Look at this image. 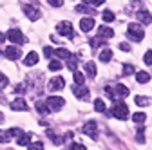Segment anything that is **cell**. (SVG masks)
<instances>
[{
  "instance_id": "6da1fadb",
  "label": "cell",
  "mask_w": 152,
  "mask_h": 150,
  "mask_svg": "<svg viewBox=\"0 0 152 150\" xmlns=\"http://www.w3.org/2000/svg\"><path fill=\"white\" fill-rule=\"evenodd\" d=\"M127 34H129V38H132L134 42H140V40H143V36H145V31H143V27L140 25V24H129L127 25Z\"/></svg>"
},
{
  "instance_id": "7a4b0ae2",
  "label": "cell",
  "mask_w": 152,
  "mask_h": 150,
  "mask_svg": "<svg viewBox=\"0 0 152 150\" xmlns=\"http://www.w3.org/2000/svg\"><path fill=\"white\" fill-rule=\"evenodd\" d=\"M112 116L118 118V119H127L129 118V108H127V105L121 103V101H116V105L112 107Z\"/></svg>"
},
{
  "instance_id": "3957f363",
  "label": "cell",
  "mask_w": 152,
  "mask_h": 150,
  "mask_svg": "<svg viewBox=\"0 0 152 150\" xmlns=\"http://www.w3.org/2000/svg\"><path fill=\"white\" fill-rule=\"evenodd\" d=\"M56 33L65 38H74V31H72V24L71 22H60L56 25Z\"/></svg>"
},
{
  "instance_id": "277c9868",
  "label": "cell",
  "mask_w": 152,
  "mask_h": 150,
  "mask_svg": "<svg viewBox=\"0 0 152 150\" xmlns=\"http://www.w3.org/2000/svg\"><path fill=\"white\" fill-rule=\"evenodd\" d=\"M45 103H47V108H49V110L56 112V110L64 108L65 100H64V98H60V96H51V98H47V100H45Z\"/></svg>"
},
{
  "instance_id": "5b68a950",
  "label": "cell",
  "mask_w": 152,
  "mask_h": 150,
  "mask_svg": "<svg viewBox=\"0 0 152 150\" xmlns=\"http://www.w3.org/2000/svg\"><path fill=\"white\" fill-rule=\"evenodd\" d=\"M6 36L9 38V42H13V44H16V45H22V44L27 42V38H26V36L18 31V29H9Z\"/></svg>"
},
{
  "instance_id": "8992f818",
  "label": "cell",
  "mask_w": 152,
  "mask_h": 150,
  "mask_svg": "<svg viewBox=\"0 0 152 150\" xmlns=\"http://www.w3.org/2000/svg\"><path fill=\"white\" fill-rule=\"evenodd\" d=\"M82 132L87 134V136L92 138V139H96V138H98V125H96V121H87V123L82 127Z\"/></svg>"
},
{
  "instance_id": "52a82bcc",
  "label": "cell",
  "mask_w": 152,
  "mask_h": 150,
  "mask_svg": "<svg viewBox=\"0 0 152 150\" xmlns=\"http://www.w3.org/2000/svg\"><path fill=\"white\" fill-rule=\"evenodd\" d=\"M49 90L51 92H56V90H62L64 87H65V80L62 78V76H56V78H53L51 82H49Z\"/></svg>"
},
{
  "instance_id": "ba28073f",
  "label": "cell",
  "mask_w": 152,
  "mask_h": 150,
  "mask_svg": "<svg viewBox=\"0 0 152 150\" xmlns=\"http://www.w3.org/2000/svg\"><path fill=\"white\" fill-rule=\"evenodd\" d=\"M24 13L27 15L29 20H38V18H40V9L33 7L31 4H26V6H24Z\"/></svg>"
},
{
  "instance_id": "9c48e42d",
  "label": "cell",
  "mask_w": 152,
  "mask_h": 150,
  "mask_svg": "<svg viewBox=\"0 0 152 150\" xmlns=\"http://www.w3.org/2000/svg\"><path fill=\"white\" fill-rule=\"evenodd\" d=\"M72 94L78 98V100H87L89 98V90L83 85H74L72 87Z\"/></svg>"
},
{
  "instance_id": "30bf717a",
  "label": "cell",
  "mask_w": 152,
  "mask_h": 150,
  "mask_svg": "<svg viewBox=\"0 0 152 150\" xmlns=\"http://www.w3.org/2000/svg\"><path fill=\"white\" fill-rule=\"evenodd\" d=\"M94 27V18H91V16H85V18H82V20H80V29L82 31H91Z\"/></svg>"
},
{
  "instance_id": "8fae6325",
  "label": "cell",
  "mask_w": 152,
  "mask_h": 150,
  "mask_svg": "<svg viewBox=\"0 0 152 150\" xmlns=\"http://www.w3.org/2000/svg\"><path fill=\"white\" fill-rule=\"evenodd\" d=\"M98 36H100V38H103V40H109V38H112V36H114V31L110 27H107V25H102L98 29Z\"/></svg>"
},
{
  "instance_id": "7c38bea8",
  "label": "cell",
  "mask_w": 152,
  "mask_h": 150,
  "mask_svg": "<svg viewBox=\"0 0 152 150\" xmlns=\"http://www.w3.org/2000/svg\"><path fill=\"white\" fill-rule=\"evenodd\" d=\"M114 96L116 98H127L129 96V87H125V85H116L114 87Z\"/></svg>"
},
{
  "instance_id": "4fadbf2b",
  "label": "cell",
  "mask_w": 152,
  "mask_h": 150,
  "mask_svg": "<svg viewBox=\"0 0 152 150\" xmlns=\"http://www.w3.org/2000/svg\"><path fill=\"white\" fill-rule=\"evenodd\" d=\"M24 63L27 65V67H33V65H36L38 63V52H34V51H31L26 58H24Z\"/></svg>"
},
{
  "instance_id": "5bb4252c",
  "label": "cell",
  "mask_w": 152,
  "mask_h": 150,
  "mask_svg": "<svg viewBox=\"0 0 152 150\" xmlns=\"http://www.w3.org/2000/svg\"><path fill=\"white\" fill-rule=\"evenodd\" d=\"M20 49H16V47H13V45H9L7 49H6V56H7V58L9 60H18V58H20Z\"/></svg>"
},
{
  "instance_id": "9a60e30c",
  "label": "cell",
  "mask_w": 152,
  "mask_h": 150,
  "mask_svg": "<svg viewBox=\"0 0 152 150\" xmlns=\"http://www.w3.org/2000/svg\"><path fill=\"white\" fill-rule=\"evenodd\" d=\"M11 108L13 110H27V103L24 98H16L13 103H11Z\"/></svg>"
},
{
  "instance_id": "2e32d148",
  "label": "cell",
  "mask_w": 152,
  "mask_h": 150,
  "mask_svg": "<svg viewBox=\"0 0 152 150\" xmlns=\"http://www.w3.org/2000/svg\"><path fill=\"white\" fill-rule=\"evenodd\" d=\"M138 20L143 22L145 25H148V24H152V15L148 11H138Z\"/></svg>"
},
{
  "instance_id": "e0dca14e",
  "label": "cell",
  "mask_w": 152,
  "mask_h": 150,
  "mask_svg": "<svg viewBox=\"0 0 152 150\" xmlns=\"http://www.w3.org/2000/svg\"><path fill=\"white\" fill-rule=\"evenodd\" d=\"M85 72L89 74V76H92V78H96V74H98L96 63H94V62H87V63H85Z\"/></svg>"
},
{
  "instance_id": "ac0fdd59",
  "label": "cell",
  "mask_w": 152,
  "mask_h": 150,
  "mask_svg": "<svg viewBox=\"0 0 152 150\" xmlns=\"http://www.w3.org/2000/svg\"><path fill=\"white\" fill-rule=\"evenodd\" d=\"M136 80H138V83H148L150 82V74L147 71H140V72H136Z\"/></svg>"
},
{
  "instance_id": "d6986e66",
  "label": "cell",
  "mask_w": 152,
  "mask_h": 150,
  "mask_svg": "<svg viewBox=\"0 0 152 150\" xmlns=\"http://www.w3.org/2000/svg\"><path fill=\"white\" fill-rule=\"evenodd\" d=\"M76 65H78V58H76V56H72V54H69L67 56V69L69 71H76Z\"/></svg>"
},
{
  "instance_id": "ffe728a7",
  "label": "cell",
  "mask_w": 152,
  "mask_h": 150,
  "mask_svg": "<svg viewBox=\"0 0 152 150\" xmlns=\"http://www.w3.org/2000/svg\"><path fill=\"white\" fill-rule=\"evenodd\" d=\"M110 58H112V51H110V49H103V51L100 52V60H102V62L107 63Z\"/></svg>"
},
{
  "instance_id": "44dd1931",
  "label": "cell",
  "mask_w": 152,
  "mask_h": 150,
  "mask_svg": "<svg viewBox=\"0 0 152 150\" xmlns=\"http://www.w3.org/2000/svg\"><path fill=\"white\" fill-rule=\"evenodd\" d=\"M29 143H31L29 134H20V136H18V145H20V146H27Z\"/></svg>"
},
{
  "instance_id": "7402d4cb",
  "label": "cell",
  "mask_w": 152,
  "mask_h": 150,
  "mask_svg": "<svg viewBox=\"0 0 152 150\" xmlns=\"http://www.w3.org/2000/svg\"><path fill=\"white\" fill-rule=\"evenodd\" d=\"M36 110L38 112H40V114H47V112H49V108H47V103L45 101H36Z\"/></svg>"
},
{
  "instance_id": "603a6c76",
  "label": "cell",
  "mask_w": 152,
  "mask_h": 150,
  "mask_svg": "<svg viewBox=\"0 0 152 150\" xmlns=\"http://www.w3.org/2000/svg\"><path fill=\"white\" fill-rule=\"evenodd\" d=\"M74 83L76 85H83L85 83V76H83L80 71H74Z\"/></svg>"
},
{
  "instance_id": "cb8c5ba5",
  "label": "cell",
  "mask_w": 152,
  "mask_h": 150,
  "mask_svg": "<svg viewBox=\"0 0 152 150\" xmlns=\"http://www.w3.org/2000/svg\"><path fill=\"white\" fill-rule=\"evenodd\" d=\"M132 119H134V123H138V125H143L145 119H147V116L143 114V112H136V114L132 116Z\"/></svg>"
},
{
  "instance_id": "d4e9b609",
  "label": "cell",
  "mask_w": 152,
  "mask_h": 150,
  "mask_svg": "<svg viewBox=\"0 0 152 150\" xmlns=\"http://www.w3.org/2000/svg\"><path fill=\"white\" fill-rule=\"evenodd\" d=\"M134 101H136V105H138V107H147V105L150 103V100H148L147 96H136V100H134Z\"/></svg>"
},
{
  "instance_id": "484cf974",
  "label": "cell",
  "mask_w": 152,
  "mask_h": 150,
  "mask_svg": "<svg viewBox=\"0 0 152 150\" xmlns=\"http://www.w3.org/2000/svg\"><path fill=\"white\" fill-rule=\"evenodd\" d=\"M9 141H11L9 130H0V143H9Z\"/></svg>"
},
{
  "instance_id": "4316f807",
  "label": "cell",
  "mask_w": 152,
  "mask_h": 150,
  "mask_svg": "<svg viewBox=\"0 0 152 150\" xmlns=\"http://www.w3.org/2000/svg\"><path fill=\"white\" fill-rule=\"evenodd\" d=\"M94 108H96L98 112H105V110H107L105 101H103V100H96V101H94Z\"/></svg>"
},
{
  "instance_id": "83f0119b",
  "label": "cell",
  "mask_w": 152,
  "mask_h": 150,
  "mask_svg": "<svg viewBox=\"0 0 152 150\" xmlns=\"http://www.w3.org/2000/svg\"><path fill=\"white\" fill-rule=\"evenodd\" d=\"M53 52L58 56V58H67V56L71 54V52H69L67 49H64V47H62V49H56V51H53Z\"/></svg>"
},
{
  "instance_id": "f1b7e54d",
  "label": "cell",
  "mask_w": 152,
  "mask_h": 150,
  "mask_svg": "<svg viewBox=\"0 0 152 150\" xmlns=\"http://www.w3.org/2000/svg\"><path fill=\"white\" fill-rule=\"evenodd\" d=\"M102 16H103V20H105V22H112V20H114V13H112L110 9H105Z\"/></svg>"
},
{
  "instance_id": "f546056e",
  "label": "cell",
  "mask_w": 152,
  "mask_h": 150,
  "mask_svg": "<svg viewBox=\"0 0 152 150\" xmlns=\"http://www.w3.org/2000/svg\"><path fill=\"white\" fill-rule=\"evenodd\" d=\"M49 69H51V71H60V69H62V63L56 62V60H51V62H49Z\"/></svg>"
},
{
  "instance_id": "4dcf8cb0",
  "label": "cell",
  "mask_w": 152,
  "mask_h": 150,
  "mask_svg": "<svg viewBox=\"0 0 152 150\" xmlns=\"http://www.w3.org/2000/svg\"><path fill=\"white\" fill-rule=\"evenodd\" d=\"M27 148H29V150H42L44 145H42V141H36V143H29Z\"/></svg>"
},
{
  "instance_id": "1f68e13d",
  "label": "cell",
  "mask_w": 152,
  "mask_h": 150,
  "mask_svg": "<svg viewBox=\"0 0 152 150\" xmlns=\"http://www.w3.org/2000/svg\"><path fill=\"white\" fill-rule=\"evenodd\" d=\"M136 71H134V67H132V65H123V74H125V76H129V74H134Z\"/></svg>"
},
{
  "instance_id": "d6a6232c",
  "label": "cell",
  "mask_w": 152,
  "mask_h": 150,
  "mask_svg": "<svg viewBox=\"0 0 152 150\" xmlns=\"http://www.w3.org/2000/svg\"><path fill=\"white\" fill-rule=\"evenodd\" d=\"M143 62H145L147 65H152V51H147V52H145V56H143Z\"/></svg>"
},
{
  "instance_id": "836d02e7",
  "label": "cell",
  "mask_w": 152,
  "mask_h": 150,
  "mask_svg": "<svg viewBox=\"0 0 152 150\" xmlns=\"http://www.w3.org/2000/svg\"><path fill=\"white\" fill-rule=\"evenodd\" d=\"M143 132H145L143 128H140V130H138V134H136V141H140V143H145V136H143Z\"/></svg>"
},
{
  "instance_id": "e575fe53",
  "label": "cell",
  "mask_w": 152,
  "mask_h": 150,
  "mask_svg": "<svg viewBox=\"0 0 152 150\" xmlns=\"http://www.w3.org/2000/svg\"><path fill=\"white\" fill-rule=\"evenodd\" d=\"M102 40L103 38H100V36H98V38H91V45L92 47H100L102 45Z\"/></svg>"
},
{
  "instance_id": "d590c367",
  "label": "cell",
  "mask_w": 152,
  "mask_h": 150,
  "mask_svg": "<svg viewBox=\"0 0 152 150\" xmlns=\"http://www.w3.org/2000/svg\"><path fill=\"white\" fill-rule=\"evenodd\" d=\"M105 94H107L110 100H114V98H116V96H114V89H112V87H105Z\"/></svg>"
},
{
  "instance_id": "8d00e7d4",
  "label": "cell",
  "mask_w": 152,
  "mask_h": 150,
  "mask_svg": "<svg viewBox=\"0 0 152 150\" xmlns=\"http://www.w3.org/2000/svg\"><path fill=\"white\" fill-rule=\"evenodd\" d=\"M76 11H78V13H92V11H91L89 7H85L83 4H82V6H76Z\"/></svg>"
},
{
  "instance_id": "74e56055",
  "label": "cell",
  "mask_w": 152,
  "mask_h": 150,
  "mask_svg": "<svg viewBox=\"0 0 152 150\" xmlns=\"http://www.w3.org/2000/svg\"><path fill=\"white\" fill-rule=\"evenodd\" d=\"M69 148H71V150H85V146H83V145H80V143H72Z\"/></svg>"
},
{
  "instance_id": "f35d334b",
  "label": "cell",
  "mask_w": 152,
  "mask_h": 150,
  "mask_svg": "<svg viewBox=\"0 0 152 150\" xmlns=\"http://www.w3.org/2000/svg\"><path fill=\"white\" fill-rule=\"evenodd\" d=\"M49 4H51L53 7H60V6L64 4V0H49Z\"/></svg>"
},
{
  "instance_id": "ab89813d",
  "label": "cell",
  "mask_w": 152,
  "mask_h": 150,
  "mask_svg": "<svg viewBox=\"0 0 152 150\" xmlns=\"http://www.w3.org/2000/svg\"><path fill=\"white\" fill-rule=\"evenodd\" d=\"M103 2H105V0H91L89 4H91V6H94V7H100V6H102Z\"/></svg>"
},
{
  "instance_id": "60d3db41",
  "label": "cell",
  "mask_w": 152,
  "mask_h": 150,
  "mask_svg": "<svg viewBox=\"0 0 152 150\" xmlns=\"http://www.w3.org/2000/svg\"><path fill=\"white\" fill-rule=\"evenodd\" d=\"M4 85H7V78L4 76L2 72H0V87H4Z\"/></svg>"
},
{
  "instance_id": "b9f144b4",
  "label": "cell",
  "mask_w": 152,
  "mask_h": 150,
  "mask_svg": "<svg viewBox=\"0 0 152 150\" xmlns=\"http://www.w3.org/2000/svg\"><path fill=\"white\" fill-rule=\"evenodd\" d=\"M16 92H18V94H24V92H26V85H16V89H15Z\"/></svg>"
},
{
  "instance_id": "7bdbcfd3",
  "label": "cell",
  "mask_w": 152,
  "mask_h": 150,
  "mask_svg": "<svg viewBox=\"0 0 152 150\" xmlns=\"http://www.w3.org/2000/svg\"><path fill=\"white\" fill-rule=\"evenodd\" d=\"M120 49L121 51H130V45L129 44H120Z\"/></svg>"
},
{
  "instance_id": "ee69618b",
  "label": "cell",
  "mask_w": 152,
  "mask_h": 150,
  "mask_svg": "<svg viewBox=\"0 0 152 150\" xmlns=\"http://www.w3.org/2000/svg\"><path fill=\"white\" fill-rule=\"evenodd\" d=\"M9 134H11V136H18V134H20V130H18V128H11Z\"/></svg>"
},
{
  "instance_id": "f6af8a7d",
  "label": "cell",
  "mask_w": 152,
  "mask_h": 150,
  "mask_svg": "<svg viewBox=\"0 0 152 150\" xmlns=\"http://www.w3.org/2000/svg\"><path fill=\"white\" fill-rule=\"evenodd\" d=\"M44 54H45V56H51V54H53V49H51V47H45V49H44Z\"/></svg>"
},
{
  "instance_id": "bcb514c9",
  "label": "cell",
  "mask_w": 152,
  "mask_h": 150,
  "mask_svg": "<svg viewBox=\"0 0 152 150\" xmlns=\"http://www.w3.org/2000/svg\"><path fill=\"white\" fill-rule=\"evenodd\" d=\"M6 40V34H2V33H0V42H4Z\"/></svg>"
},
{
  "instance_id": "7dc6e473",
  "label": "cell",
  "mask_w": 152,
  "mask_h": 150,
  "mask_svg": "<svg viewBox=\"0 0 152 150\" xmlns=\"http://www.w3.org/2000/svg\"><path fill=\"white\" fill-rule=\"evenodd\" d=\"M0 123H4V114L0 112Z\"/></svg>"
},
{
  "instance_id": "c3c4849f",
  "label": "cell",
  "mask_w": 152,
  "mask_h": 150,
  "mask_svg": "<svg viewBox=\"0 0 152 150\" xmlns=\"http://www.w3.org/2000/svg\"><path fill=\"white\" fill-rule=\"evenodd\" d=\"M82 2H85V4H89V2H91V0H82Z\"/></svg>"
}]
</instances>
